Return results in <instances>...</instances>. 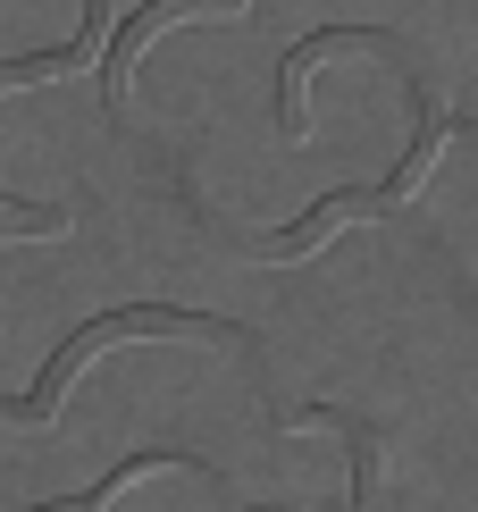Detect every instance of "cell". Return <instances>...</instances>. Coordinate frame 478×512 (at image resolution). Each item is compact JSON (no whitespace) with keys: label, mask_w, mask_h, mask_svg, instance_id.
I'll list each match as a JSON object with an SVG mask.
<instances>
[{"label":"cell","mask_w":478,"mask_h":512,"mask_svg":"<svg viewBox=\"0 0 478 512\" xmlns=\"http://www.w3.org/2000/svg\"><path fill=\"white\" fill-rule=\"evenodd\" d=\"M51 227H68V210H9V236H51Z\"/></svg>","instance_id":"obj_1"}]
</instances>
